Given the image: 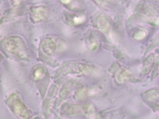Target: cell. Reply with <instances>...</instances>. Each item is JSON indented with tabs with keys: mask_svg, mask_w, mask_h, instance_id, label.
Masks as SVG:
<instances>
[{
	"mask_svg": "<svg viewBox=\"0 0 159 119\" xmlns=\"http://www.w3.org/2000/svg\"><path fill=\"white\" fill-rule=\"evenodd\" d=\"M47 14L46 9L41 7L35 8L33 12V18L37 21L42 20L45 17Z\"/></svg>",
	"mask_w": 159,
	"mask_h": 119,
	"instance_id": "8",
	"label": "cell"
},
{
	"mask_svg": "<svg viewBox=\"0 0 159 119\" xmlns=\"http://www.w3.org/2000/svg\"><path fill=\"white\" fill-rule=\"evenodd\" d=\"M66 23L70 25L76 26L81 24L85 22L87 17L85 15L79 13H68L65 16Z\"/></svg>",
	"mask_w": 159,
	"mask_h": 119,
	"instance_id": "3",
	"label": "cell"
},
{
	"mask_svg": "<svg viewBox=\"0 0 159 119\" xmlns=\"http://www.w3.org/2000/svg\"><path fill=\"white\" fill-rule=\"evenodd\" d=\"M155 62V56L153 54H150L146 59L143 63L142 71L144 74H146L150 72Z\"/></svg>",
	"mask_w": 159,
	"mask_h": 119,
	"instance_id": "7",
	"label": "cell"
},
{
	"mask_svg": "<svg viewBox=\"0 0 159 119\" xmlns=\"http://www.w3.org/2000/svg\"><path fill=\"white\" fill-rule=\"evenodd\" d=\"M12 106L15 111L19 113V115H23L27 114V111L23 104L20 101V100L16 97H12L11 100Z\"/></svg>",
	"mask_w": 159,
	"mask_h": 119,
	"instance_id": "6",
	"label": "cell"
},
{
	"mask_svg": "<svg viewBox=\"0 0 159 119\" xmlns=\"http://www.w3.org/2000/svg\"><path fill=\"white\" fill-rule=\"evenodd\" d=\"M4 47L8 52L23 57L24 56V47L23 43L18 38H11L5 40L4 42Z\"/></svg>",
	"mask_w": 159,
	"mask_h": 119,
	"instance_id": "1",
	"label": "cell"
},
{
	"mask_svg": "<svg viewBox=\"0 0 159 119\" xmlns=\"http://www.w3.org/2000/svg\"><path fill=\"white\" fill-rule=\"evenodd\" d=\"M35 78L36 79H39L41 78L44 75V70L42 68H39L36 70L34 73Z\"/></svg>",
	"mask_w": 159,
	"mask_h": 119,
	"instance_id": "11",
	"label": "cell"
},
{
	"mask_svg": "<svg viewBox=\"0 0 159 119\" xmlns=\"http://www.w3.org/2000/svg\"><path fill=\"white\" fill-rule=\"evenodd\" d=\"M115 77L117 80L120 82L127 81L134 78L128 71L123 68H120L118 70L116 73Z\"/></svg>",
	"mask_w": 159,
	"mask_h": 119,
	"instance_id": "5",
	"label": "cell"
},
{
	"mask_svg": "<svg viewBox=\"0 0 159 119\" xmlns=\"http://www.w3.org/2000/svg\"><path fill=\"white\" fill-rule=\"evenodd\" d=\"M147 35V33L144 30H139L134 35V38L137 40L144 39Z\"/></svg>",
	"mask_w": 159,
	"mask_h": 119,
	"instance_id": "10",
	"label": "cell"
},
{
	"mask_svg": "<svg viewBox=\"0 0 159 119\" xmlns=\"http://www.w3.org/2000/svg\"><path fill=\"white\" fill-rule=\"evenodd\" d=\"M44 48L47 53H51L55 49V45L51 40H47V42L45 43Z\"/></svg>",
	"mask_w": 159,
	"mask_h": 119,
	"instance_id": "9",
	"label": "cell"
},
{
	"mask_svg": "<svg viewBox=\"0 0 159 119\" xmlns=\"http://www.w3.org/2000/svg\"><path fill=\"white\" fill-rule=\"evenodd\" d=\"M96 25L98 29L105 34H108L111 30V24L108 19L104 15H100L96 19Z\"/></svg>",
	"mask_w": 159,
	"mask_h": 119,
	"instance_id": "4",
	"label": "cell"
},
{
	"mask_svg": "<svg viewBox=\"0 0 159 119\" xmlns=\"http://www.w3.org/2000/svg\"><path fill=\"white\" fill-rule=\"evenodd\" d=\"M86 42L90 50L92 52L97 51L100 46L99 35L94 31H90L87 36Z\"/></svg>",
	"mask_w": 159,
	"mask_h": 119,
	"instance_id": "2",
	"label": "cell"
}]
</instances>
